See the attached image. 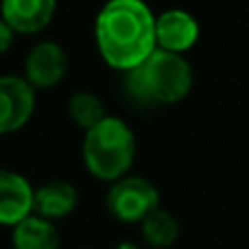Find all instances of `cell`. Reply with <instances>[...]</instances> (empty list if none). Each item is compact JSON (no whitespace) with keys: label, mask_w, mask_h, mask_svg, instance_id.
I'll list each match as a JSON object with an SVG mask.
<instances>
[{"label":"cell","mask_w":249,"mask_h":249,"mask_svg":"<svg viewBox=\"0 0 249 249\" xmlns=\"http://www.w3.org/2000/svg\"><path fill=\"white\" fill-rule=\"evenodd\" d=\"M96 44L112 68L131 72L155 44V18L142 0H109L96 18Z\"/></svg>","instance_id":"1"},{"label":"cell","mask_w":249,"mask_h":249,"mask_svg":"<svg viewBox=\"0 0 249 249\" xmlns=\"http://www.w3.org/2000/svg\"><path fill=\"white\" fill-rule=\"evenodd\" d=\"M81 151L88 173L101 181L114 184L131 171L136 160V136L124 121L105 116L86 131Z\"/></svg>","instance_id":"2"},{"label":"cell","mask_w":249,"mask_h":249,"mask_svg":"<svg viewBox=\"0 0 249 249\" xmlns=\"http://www.w3.org/2000/svg\"><path fill=\"white\" fill-rule=\"evenodd\" d=\"M193 88L190 64L177 53L155 48L136 70L129 72V90L144 103H179Z\"/></svg>","instance_id":"3"},{"label":"cell","mask_w":249,"mask_h":249,"mask_svg":"<svg viewBox=\"0 0 249 249\" xmlns=\"http://www.w3.org/2000/svg\"><path fill=\"white\" fill-rule=\"evenodd\" d=\"M160 208V190L146 177L124 175L107 190V210L116 221L140 225L153 210Z\"/></svg>","instance_id":"4"},{"label":"cell","mask_w":249,"mask_h":249,"mask_svg":"<svg viewBox=\"0 0 249 249\" xmlns=\"http://www.w3.org/2000/svg\"><path fill=\"white\" fill-rule=\"evenodd\" d=\"M35 109V90L26 79L0 77V136L13 133L31 121Z\"/></svg>","instance_id":"5"},{"label":"cell","mask_w":249,"mask_h":249,"mask_svg":"<svg viewBox=\"0 0 249 249\" xmlns=\"http://www.w3.org/2000/svg\"><path fill=\"white\" fill-rule=\"evenodd\" d=\"M35 188L24 175L0 171V225L16 228L20 221L33 214Z\"/></svg>","instance_id":"6"},{"label":"cell","mask_w":249,"mask_h":249,"mask_svg":"<svg viewBox=\"0 0 249 249\" xmlns=\"http://www.w3.org/2000/svg\"><path fill=\"white\" fill-rule=\"evenodd\" d=\"M68 70V55L55 42H42L26 57V81L33 90L55 88Z\"/></svg>","instance_id":"7"},{"label":"cell","mask_w":249,"mask_h":249,"mask_svg":"<svg viewBox=\"0 0 249 249\" xmlns=\"http://www.w3.org/2000/svg\"><path fill=\"white\" fill-rule=\"evenodd\" d=\"M199 37V24L188 11L171 9L155 18V44L158 48L181 55L195 46Z\"/></svg>","instance_id":"8"},{"label":"cell","mask_w":249,"mask_h":249,"mask_svg":"<svg viewBox=\"0 0 249 249\" xmlns=\"http://www.w3.org/2000/svg\"><path fill=\"white\" fill-rule=\"evenodd\" d=\"M57 9V0H2L0 11L2 20L13 33H37L51 24Z\"/></svg>","instance_id":"9"},{"label":"cell","mask_w":249,"mask_h":249,"mask_svg":"<svg viewBox=\"0 0 249 249\" xmlns=\"http://www.w3.org/2000/svg\"><path fill=\"white\" fill-rule=\"evenodd\" d=\"M79 206V190L64 179H53L35 188L33 214L53 223L70 216Z\"/></svg>","instance_id":"10"},{"label":"cell","mask_w":249,"mask_h":249,"mask_svg":"<svg viewBox=\"0 0 249 249\" xmlns=\"http://www.w3.org/2000/svg\"><path fill=\"white\" fill-rule=\"evenodd\" d=\"M59 245L61 238L57 225L37 214L26 216L16 228H11L13 249H59Z\"/></svg>","instance_id":"11"},{"label":"cell","mask_w":249,"mask_h":249,"mask_svg":"<svg viewBox=\"0 0 249 249\" xmlns=\"http://www.w3.org/2000/svg\"><path fill=\"white\" fill-rule=\"evenodd\" d=\"M142 238L149 247L153 249H168L175 245L177 236H179V223L177 219L164 208L153 210L144 221L140 223Z\"/></svg>","instance_id":"12"},{"label":"cell","mask_w":249,"mask_h":249,"mask_svg":"<svg viewBox=\"0 0 249 249\" xmlns=\"http://www.w3.org/2000/svg\"><path fill=\"white\" fill-rule=\"evenodd\" d=\"M68 112H70V118L81 129H86V131L92 129L94 124H99L107 116L101 99L96 94H90V92H79V94H74L68 103Z\"/></svg>","instance_id":"13"},{"label":"cell","mask_w":249,"mask_h":249,"mask_svg":"<svg viewBox=\"0 0 249 249\" xmlns=\"http://www.w3.org/2000/svg\"><path fill=\"white\" fill-rule=\"evenodd\" d=\"M13 29L7 24V22L0 18V55H4V53L11 48V44H13Z\"/></svg>","instance_id":"14"},{"label":"cell","mask_w":249,"mask_h":249,"mask_svg":"<svg viewBox=\"0 0 249 249\" xmlns=\"http://www.w3.org/2000/svg\"><path fill=\"white\" fill-rule=\"evenodd\" d=\"M116 249H138V247L133 245V243H121V245H118Z\"/></svg>","instance_id":"15"}]
</instances>
